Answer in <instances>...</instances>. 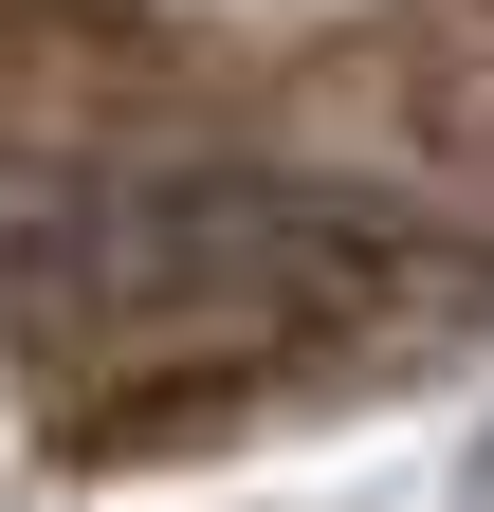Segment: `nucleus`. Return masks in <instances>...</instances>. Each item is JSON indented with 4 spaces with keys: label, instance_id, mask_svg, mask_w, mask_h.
<instances>
[{
    "label": "nucleus",
    "instance_id": "2",
    "mask_svg": "<svg viewBox=\"0 0 494 512\" xmlns=\"http://www.w3.org/2000/svg\"><path fill=\"white\" fill-rule=\"evenodd\" d=\"M476 512H494V439H476Z\"/></svg>",
    "mask_w": 494,
    "mask_h": 512
},
{
    "label": "nucleus",
    "instance_id": "1",
    "mask_svg": "<svg viewBox=\"0 0 494 512\" xmlns=\"http://www.w3.org/2000/svg\"><path fill=\"white\" fill-rule=\"evenodd\" d=\"M403 293V220L330 183H129L55 256V311H129V330H330Z\"/></svg>",
    "mask_w": 494,
    "mask_h": 512
}]
</instances>
